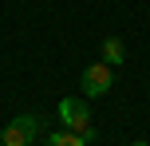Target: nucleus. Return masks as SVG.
Wrapping results in <instances>:
<instances>
[{
    "label": "nucleus",
    "instance_id": "obj_1",
    "mask_svg": "<svg viewBox=\"0 0 150 146\" xmlns=\"http://www.w3.org/2000/svg\"><path fill=\"white\" fill-rule=\"evenodd\" d=\"M59 118H63V126L75 134H83V138H95V126H91V107L83 99H59Z\"/></svg>",
    "mask_w": 150,
    "mask_h": 146
},
{
    "label": "nucleus",
    "instance_id": "obj_2",
    "mask_svg": "<svg viewBox=\"0 0 150 146\" xmlns=\"http://www.w3.org/2000/svg\"><path fill=\"white\" fill-rule=\"evenodd\" d=\"M111 83H115V67H111V63H91V67L83 71V95H87V99L107 95Z\"/></svg>",
    "mask_w": 150,
    "mask_h": 146
},
{
    "label": "nucleus",
    "instance_id": "obj_3",
    "mask_svg": "<svg viewBox=\"0 0 150 146\" xmlns=\"http://www.w3.org/2000/svg\"><path fill=\"white\" fill-rule=\"evenodd\" d=\"M103 63H111V67L127 63V47H122L119 36H107V39H103Z\"/></svg>",
    "mask_w": 150,
    "mask_h": 146
},
{
    "label": "nucleus",
    "instance_id": "obj_4",
    "mask_svg": "<svg viewBox=\"0 0 150 146\" xmlns=\"http://www.w3.org/2000/svg\"><path fill=\"white\" fill-rule=\"evenodd\" d=\"M28 142H32V134H28V130H24V126L12 118V123L4 126V138H0V146H28Z\"/></svg>",
    "mask_w": 150,
    "mask_h": 146
},
{
    "label": "nucleus",
    "instance_id": "obj_5",
    "mask_svg": "<svg viewBox=\"0 0 150 146\" xmlns=\"http://www.w3.org/2000/svg\"><path fill=\"white\" fill-rule=\"evenodd\" d=\"M47 146H87V138H83V134H75V130H67V126H63L59 134H52V138H47Z\"/></svg>",
    "mask_w": 150,
    "mask_h": 146
},
{
    "label": "nucleus",
    "instance_id": "obj_6",
    "mask_svg": "<svg viewBox=\"0 0 150 146\" xmlns=\"http://www.w3.org/2000/svg\"><path fill=\"white\" fill-rule=\"evenodd\" d=\"M16 123H20V126H24V130H28V134H32V138H36V134H40V130H44V123H40V118H36V115H20V118H16Z\"/></svg>",
    "mask_w": 150,
    "mask_h": 146
},
{
    "label": "nucleus",
    "instance_id": "obj_7",
    "mask_svg": "<svg viewBox=\"0 0 150 146\" xmlns=\"http://www.w3.org/2000/svg\"><path fill=\"white\" fill-rule=\"evenodd\" d=\"M130 146H146V142H142V138H138V142H130Z\"/></svg>",
    "mask_w": 150,
    "mask_h": 146
},
{
    "label": "nucleus",
    "instance_id": "obj_8",
    "mask_svg": "<svg viewBox=\"0 0 150 146\" xmlns=\"http://www.w3.org/2000/svg\"><path fill=\"white\" fill-rule=\"evenodd\" d=\"M0 138H4V130H0Z\"/></svg>",
    "mask_w": 150,
    "mask_h": 146
}]
</instances>
